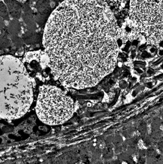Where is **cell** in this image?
I'll return each mask as SVG.
<instances>
[{"label":"cell","mask_w":163,"mask_h":164,"mask_svg":"<svg viewBox=\"0 0 163 164\" xmlns=\"http://www.w3.org/2000/svg\"><path fill=\"white\" fill-rule=\"evenodd\" d=\"M129 14L149 43L163 39V0H131Z\"/></svg>","instance_id":"4"},{"label":"cell","mask_w":163,"mask_h":164,"mask_svg":"<svg viewBox=\"0 0 163 164\" xmlns=\"http://www.w3.org/2000/svg\"><path fill=\"white\" fill-rule=\"evenodd\" d=\"M21 30V27L19 22L13 21L9 23L8 30L9 33L12 35H17L20 33Z\"/></svg>","instance_id":"5"},{"label":"cell","mask_w":163,"mask_h":164,"mask_svg":"<svg viewBox=\"0 0 163 164\" xmlns=\"http://www.w3.org/2000/svg\"><path fill=\"white\" fill-rule=\"evenodd\" d=\"M149 56H150V55L149 53H147V52H145L144 53H143V56L144 57H148Z\"/></svg>","instance_id":"10"},{"label":"cell","mask_w":163,"mask_h":164,"mask_svg":"<svg viewBox=\"0 0 163 164\" xmlns=\"http://www.w3.org/2000/svg\"><path fill=\"white\" fill-rule=\"evenodd\" d=\"M149 50H150V51L152 53H154L155 52V51H156V49H155V47H152L150 48Z\"/></svg>","instance_id":"9"},{"label":"cell","mask_w":163,"mask_h":164,"mask_svg":"<svg viewBox=\"0 0 163 164\" xmlns=\"http://www.w3.org/2000/svg\"><path fill=\"white\" fill-rule=\"evenodd\" d=\"M159 55H163V50H159Z\"/></svg>","instance_id":"12"},{"label":"cell","mask_w":163,"mask_h":164,"mask_svg":"<svg viewBox=\"0 0 163 164\" xmlns=\"http://www.w3.org/2000/svg\"><path fill=\"white\" fill-rule=\"evenodd\" d=\"M13 36V37H12V40H13V42L14 43V44L18 45H20L21 42L20 38L17 37L16 35Z\"/></svg>","instance_id":"7"},{"label":"cell","mask_w":163,"mask_h":164,"mask_svg":"<svg viewBox=\"0 0 163 164\" xmlns=\"http://www.w3.org/2000/svg\"><path fill=\"white\" fill-rule=\"evenodd\" d=\"M120 31L105 0H65L46 23L43 45L64 86L94 87L115 69Z\"/></svg>","instance_id":"1"},{"label":"cell","mask_w":163,"mask_h":164,"mask_svg":"<svg viewBox=\"0 0 163 164\" xmlns=\"http://www.w3.org/2000/svg\"><path fill=\"white\" fill-rule=\"evenodd\" d=\"M10 45V42L8 39L4 37H0V48L1 47H7Z\"/></svg>","instance_id":"6"},{"label":"cell","mask_w":163,"mask_h":164,"mask_svg":"<svg viewBox=\"0 0 163 164\" xmlns=\"http://www.w3.org/2000/svg\"><path fill=\"white\" fill-rule=\"evenodd\" d=\"M159 43H160V45L161 46H163V39Z\"/></svg>","instance_id":"13"},{"label":"cell","mask_w":163,"mask_h":164,"mask_svg":"<svg viewBox=\"0 0 163 164\" xmlns=\"http://www.w3.org/2000/svg\"><path fill=\"white\" fill-rule=\"evenodd\" d=\"M33 82L20 59L0 56V118L13 120L27 113L33 101Z\"/></svg>","instance_id":"2"},{"label":"cell","mask_w":163,"mask_h":164,"mask_svg":"<svg viewBox=\"0 0 163 164\" xmlns=\"http://www.w3.org/2000/svg\"><path fill=\"white\" fill-rule=\"evenodd\" d=\"M18 3H24L28 0H16Z\"/></svg>","instance_id":"11"},{"label":"cell","mask_w":163,"mask_h":164,"mask_svg":"<svg viewBox=\"0 0 163 164\" xmlns=\"http://www.w3.org/2000/svg\"><path fill=\"white\" fill-rule=\"evenodd\" d=\"M5 26L4 22L2 19L0 18V30L3 29L5 28Z\"/></svg>","instance_id":"8"},{"label":"cell","mask_w":163,"mask_h":164,"mask_svg":"<svg viewBox=\"0 0 163 164\" xmlns=\"http://www.w3.org/2000/svg\"><path fill=\"white\" fill-rule=\"evenodd\" d=\"M74 101L57 87L43 85L40 89L36 112L41 121L49 125L64 123L73 116Z\"/></svg>","instance_id":"3"}]
</instances>
